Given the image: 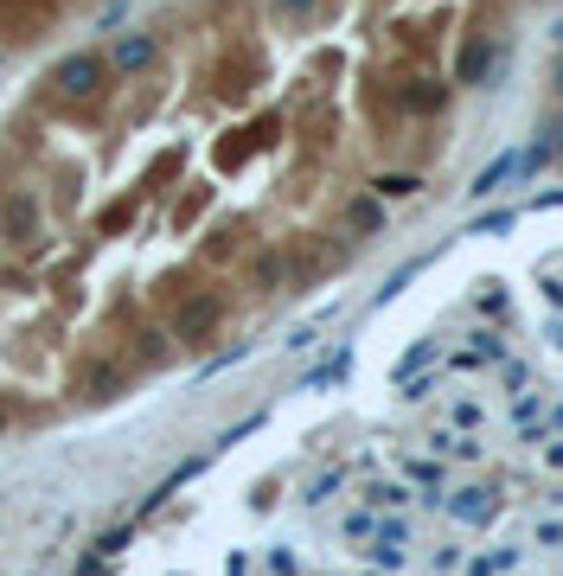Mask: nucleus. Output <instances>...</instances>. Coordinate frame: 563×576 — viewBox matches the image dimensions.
Wrapping results in <instances>:
<instances>
[{
    "label": "nucleus",
    "instance_id": "6e6552de",
    "mask_svg": "<svg viewBox=\"0 0 563 576\" xmlns=\"http://www.w3.org/2000/svg\"><path fill=\"white\" fill-rule=\"evenodd\" d=\"M346 225H352V230H365V237H372V230H384V212H378L372 199H352V205H346Z\"/></svg>",
    "mask_w": 563,
    "mask_h": 576
},
{
    "label": "nucleus",
    "instance_id": "1a4fd4ad",
    "mask_svg": "<svg viewBox=\"0 0 563 576\" xmlns=\"http://www.w3.org/2000/svg\"><path fill=\"white\" fill-rule=\"evenodd\" d=\"M250 282H257V289H275V282H282V257H275V250H263V257L250 263Z\"/></svg>",
    "mask_w": 563,
    "mask_h": 576
},
{
    "label": "nucleus",
    "instance_id": "f8f14e48",
    "mask_svg": "<svg viewBox=\"0 0 563 576\" xmlns=\"http://www.w3.org/2000/svg\"><path fill=\"white\" fill-rule=\"evenodd\" d=\"M551 38H558V45H563V20H558V26H551Z\"/></svg>",
    "mask_w": 563,
    "mask_h": 576
},
{
    "label": "nucleus",
    "instance_id": "423d86ee",
    "mask_svg": "<svg viewBox=\"0 0 563 576\" xmlns=\"http://www.w3.org/2000/svg\"><path fill=\"white\" fill-rule=\"evenodd\" d=\"M154 52H160V45H154L148 33H135V38L115 45V65H122V71H142V65H154Z\"/></svg>",
    "mask_w": 563,
    "mask_h": 576
},
{
    "label": "nucleus",
    "instance_id": "f03ea898",
    "mask_svg": "<svg viewBox=\"0 0 563 576\" xmlns=\"http://www.w3.org/2000/svg\"><path fill=\"white\" fill-rule=\"evenodd\" d=\"M52 83H58V97L83 103V97H97V90L110 83V58H103V52H77V58H65V65L52 71Z\"/></svg>",
    "mask_w": 563,
    "mask_h": 576
},
{
    "label": "nucleus",
    "instance_id": "9b49d317",
    "mask_svg": "<svg viewBox=\"0 0 563 576\" xmlns=\"http://www.w3.org/2000/svg\"><path fill=\"white\" fill-rule=\"evenodd\" d=\"M314 7H320V0H275V13H289V20H307Z\"/></svg>",
    "mask_w": 563,
    "mask_h": 576
},
{
    "label": "nucleus",
    "instance_id": "ddd939ff",
    "mask_svg": "<svg viewBox=\"0 0 563 576\" xmlns=\"http://www.w3.org/2000/svg\"><path fill=\"white\" fill-rule=\"evenodd\" d=\"M551 148H558V154H563V135H558V142H551Z\"/></svg>",
    "mask_w": 563,
    "mask_h": 576
},
{
    "label": "nucleus",
    "instance_id": "7ed1b4c3",
    "mask_svg": "<svg viewBox=\"0 0 563 576\" xmlns=\"http://www.w3.org/2000/svg\"><path fill=\"white\" fill-rule=\"evenodd\" d=\"M493 71H499V52H493V38H468V45H461V58H454V83H468V90H487Z\"/></svg>",
    "mask_w": 563,
    "mask_h": 576
},
{
    "label": "nucleus",
    "instance_id": "9d476101",
    "mask_svg": "<svg viewBox=\"0 0 563 576\" xmlns=\"http://www.w3.org/2000/svg\"><path fill=\"white\" fill-rule=\"evenodd\" d=\"M416 187H423L416 173H384V180H378V192H384V199H410Z\"/></svg>",
    "mask_w": 563,
    "mask_h": 576
},
{
    "label": "nucleus",
    "instance_id": "20e7f679",
    "mask_svg": "<svg viewBox=\"0 0 563 576\" xmlns=\"http://www.w3.org/2000/svg\"><path fill=\"white\" fill-rule=\"evenodd\" d=\"M404 103H410L416 115H442L449 90H442V83H429V77H416V83H404Z\"/></svg>",
    "mask_w": 563,
    "mask_h": 576
},
{
    "label": "nucleus",
    "instance_id": "2eb2a0df",
    "mask_svg": "<svg viewBox=\"0 0 563 576\" xmlns=\"http://www.w3.org/2000/svg\"><path fill=\"white\" fill-rule=\"evenodd\" d=\"M0 429H7V410H0Z\"/></svg>",
    "mask_w": 563,
    "mask_h": 576
},
{
    "label": "nucleus",
    "instance_id": "f257e3e1",
    "mask_svg": "<svg viewBox=\"0 0 563 576\" xmlns=\"http://www.w3.org/2000/svg\"><path fill=\"white\" fill-rule=\"evenodd\" d=\"M218 320H225V302L205 289V295H187V302L173 307V340L180 346H205L218 334Z\"/></svg>",
    "mask_w": 563,
    "mask_h": 576
},
{
    "label": "nucleus",
    "instance_id": "39448f33",
    "mask_svg": "<svg viewBox=\"0 0 563 576\" xmlns=\"http://www.w3.org/2000/svg\"><path fill=\"white\" fill-rule=\"evenodd\" d=\"M513 154H519V148H513ZM513 154H499L493 167H481V173H474V187H468V199H493V192L506 187V180H513Z\"/></svg>",
    "mask_w": 563,
    "mask_h": 576
},
{
    "label": "nucleus",
    "instance_id": "0eeeda50",
    "mask_svg": "<svg viewBox=\"0 0 563 576\" xmlns=\"http://www.w3.org/2000/svg\"><path fill=\"white\" fill-rule=\"evenodd\" d=\"M551 142H531L526 154H513V180H538V173H544V167H551Z\"/></svg>",
    "mask_w": 563,
    "mask_h": 576
},
{
    "label": "nucleus",
    "instance_id": "4468645a",
    "mask_svg": "<svg viewBox=\"0 0 563 576\" xmlns=\"http://www.w3.org/2000/svg\"><path fill=\"white\" fill-rule=\"evenodd\" d=\"M558 90H563V65H558Z\"/></svg>",
    "mask_w": 563,
    "mask_h": 576
}]
</instances>
